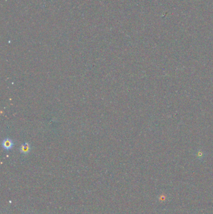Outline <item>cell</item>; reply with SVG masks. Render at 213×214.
Returning <instances> with one entry per match:
<instances>
[{"label": "cell", "mask_w": 213, "mask_h": 214, "mask_svg": "<svg viewBox=\"0 0 213 214\" xmlns=\"http://www.w3.org/2000/svg\"><path fill=\"white\" fill-rule=\"evenodd\" d=\"M20 152L23 154L27 155L30 153V151H31V146L28 144V143H24L23 144L20 148Z\"/></svg>", "instance_id": "obj_2"}, {"label": "cell", "mask_w": 213, "mask_h": 214, "mask_svg": "<svg viewBox=\"0 0 213 214\" xmlns=\"http://www.w3.org/2000/svg\"><path fill=\"white\" fill-rule=\"evenodd\" d=\"M2 146L4 149L6 150H11L14 146V143L13 140L9 138H6L4 139L2 141Z\"/></svg>", "instance_id": "obj_1"}]
</instances>
